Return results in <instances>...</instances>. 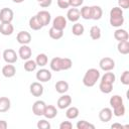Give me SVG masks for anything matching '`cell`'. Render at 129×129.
Here are the masks:
<instances>
[{"label":"cell","mask_w":129,"mask_h":129,"mask_svg":"<svg viewBox=\"0 0 129 129\" xmlns=\"http://www.w3.org/2000/svg\"><path fill=\"white\" fill-rule=\"evenodd\" d=\"M110 106L113 108V115L116 117L124 116L125 114V106L123 104V99L119 95H114L110 98Z\"/></svg>","instance_id":"obj_1"},{"label":"cell","mask_w":129,"mask_h":129,"mask_svg":"<svg viewBox=\"0 0 129 129\" xmlns=\"http://www.w3.org/2000/svg\"><path fill=\"white\" fill-rule=\"evenodd\" d=\"M100 79V72L97 70V69H89L84 77H83V84L84 86L88 87V88H91V87H94L97 83V81H99Z\"/></svg>","instance_id":"obj_2"},{"label":"cell","mask_w":129,"mask_h":129,"mask_svg":"<svg viewBox=\"0 0 129 129\" xmlns=\"http://www.w3.org/2000/svg\"><path fill=\"white\" fill-rule=\"evenodd\" d=\"M124 23L123 10L120 7H113L110 11V24L113 27H121Z\"/></svg>","instance_id":"obj_3"},{"label":"cell","mask_w":129,"mask_h":129,"mask_svg":"<svg viewBox=\"0 0 129 129\" xmlns=\"http://www.w3.org/2000/svg\"><path fill=\"white\" fill-rule=\"evenodd\" d=\"M99 67L104 72H110L115 68V61L113 58L106 56V57L101 58V60L99 61Z\"/></svg>","instance_id":"obj_4"},{"label":"cell","mask_w":129,"mask_h":129,"mask_svg":"<svg viewBox=\"0 0 129 129\" xmlns=\"http://www.w3.org/2000/svg\"><path fill=\"white\" fill-rule=\"evenodd\" d=\"M3 59L7 62V63H14L17 61V58H18V55L16 53V51L12 48H7L3 51Z\"/></svg>","instance_id":"obj_5"},{"label":"cell","mask_w":129,"mask_h":129,"mask_svg":"<svg viewBox=\"0 0 129 129\" xmlns=\"http://www.w3.org/2000/svg\"><path fill=\"white\" fill-rule=\"evenodd\" d=\"M13 16H14V13L12 9L10 8L5 7L0 10V21L1 22H11L13 20Z\"/></svg>","instance_id":"obj_6"},{"label":"cell","mask_w":129,"mask_h":129,"mask_svg":"<svg viewBox=\"0 0 129 129\" xmlns=\"http://www.w3.org/2000/svg\"><path fill=\"white\" fill-rule=\"evenodd\" d=\"M45 106H46V104L43 101H41V100L35 101L32 105V113L35 116H42L44 109H45Z\"/></svg>","instance_id":"obj_7"},{"label":"cell","mask_w":129,"mask_h":129,"mask_svg":"<svg viewBox=\"0 0 129 129\" xmlns=\"http://www.w3.org/2000/svg\"><path fill=\"white\" fill-rule=\"evenodd\" d=\"M31 54H32V50L27 44H22L18 49V55L23 60L29 59L31 57Z\"/></svg>","instance_id":"obj_8"},{"label":"cell","mask_w":129,"mask_h":129,"mask_svg":"<svg viewBox=\"0 0 129 129\" xmlns=\"http://www.w3.org/2000/svg\"><path fill=\"white\" fill-rule=\"evenodd\" d=\"M35 77H36L37 81L42 82V83H45V82L50 81L52 75H51V73L48 70H46V69H40L39 71H37Z\"/></svg>","instance_id":"obj_9"},{"label":"cell","mask_w":129,"mask_h":129,"mask_svg":"<svg viewBox=\"0 0 129 129\" xmlns=\"http://www.w3.org/2000/svg\"><path fill=\"white\" fill-rule=\"evenodd\" d=\"M72 104V97L70 95H62L61 97L58 98L57 100V103H56V106L58 109H67L68 107H70Z\"/></svg>","instance_id":"obj_10"},{"label":"cell","mask_w":129,"mask_h":129,"mask_svg":"<svg viewBox=\"0 0 129 129\" xmlns=\"http://www.w3.org/2000/svg\"><path fill=\"white\" fill-rule=\"evenodd\" d=\"M30 94L34 97H40L43 94V86L38 82H33L29 87Z\"/></svg>","instance_id":"obj_11"},{"label":"cell","mask_w":129,"mask_h":129,"mask_svg":"<svg viewBox=\"0 0 129 129\" xmlns=\"http://www.w3.org/2000/svg\"><path fill=\"white\" fill-rule=\"evenodd\" d=\"M112 116H113V112H112L111 108H108V107L103 108V109L99 112V119H100L102 122H104V123L109 122V121L112 119Z\"/></svg>","instance_id":"obj_12"},{"label":"cell","mask_w":129,"mask_h":129,"mask_svg":"<svg viewBox=\"0 0 129 129\" xmlns=\"http://www.w3.org/2000/svg\"><path fill=\"white\" fill-rule=\"evenodd\" d=\"M52 27L59 29V30H63L67 27V19L64 18V16H62V15L56 16L52 20Z\"/></svg>","instance_id":"obj_13"},{"label":"cell","mask_w":129,"mask_h":129,"mask_svg":"<svg viewBox=\"0 0 129 129\" xmlns=\"http://www.w3.org/2000/svg\"><path fill=\"white\" fill-rule=\"evenodd\" d=\"M17 41L22 45V44H28L31 41V35L27 31H19L16 35Z\"/></svg>","instance_id":"obj_14"},{"label":"cell","mask_w":129,"mask_h":129,"mask_svg":"<svg viewBox=\"0 0 129 129\" xmlns=\"http://www.w3.org/2000/svg\"><path fill=\"white\" fill-rule=\"evenodd\" d=\"M81 17V14H80V10L78 8H71L68 10L67 12V18L69 21L71 22H77Z\"/></svg>","instance_id":"obj_15"},{"label":"cell","mask_w":129,"mask_h":129,"mask_svg":"<svg viewBox=\"0 0 129 129\" xmlns=\"http://www.w3.org/2000/svg\"><path fill=\"white\" fill-rule=\"evenodd\" d=\"M36 15H37V17L39 18V20H40V22L42 23L43 26H46V25L49 24V22H50V20H51V16H50V13H49L48 11H46V10H41V11H39Z\"/></svg>","instance_id":"obj_16"},{"label":"cell","mask_w":129,"mask_h":129,"mask_svg":"<svg viewBox=\"0 0 129 129\" xmlns=\"http://www.w3.org/2000/svg\"><path fill=\"white\" fill-rule=\"evenodd\" d=\"M14 31V27L11 22H1L0 24V33L2 35H11Z\"/></svg>","instance_id":"obj_17"},{"label":"cell","mask_w":129,"mask_h":129,"mask_svg":"<svg viewBox=\"0 0 129 129\" xmlns=\"http://www.w3.org/2000/svg\"><path fill=\"white\" fill-rule=\"evenodd\" d=\"M15 74H16V69L12 63L5 64L2 68V75L5 78H12L15 76Z\"/></svg>","instance_id":"obj_18"},{"label":"cell","mask_w":129,"mask_h":129,"mask_svg":"<svg viewBox=\"0 0 129 129\" xmlns=\"http://www.w3.org/2000/svg\"><path fill=\"white\" fill-rule=\"evenodd\" d=\"M57 115V110L54 106L52 105H46L44 112H43V116L46 119H53L55 116Z\"/></svg>","instance_id":"obj_19"},{"label":"cell","mask_w":129,"mask_h":129,"mask_svg":"<svg viewBox=\"0 0 129 129\" xmlns=\"http://www.w3.org/2000/svg\"><path fill=\"white\" fill-rule=\"evenodd\" d=\"M114 38L118 41H123V40H128L129 39V34L125 29L118 28L114 32Z\"/></svg>","instance_id":"obj_20"},{"label":"cell","mask_w":129,"mask_h":129,"mask_svg":"<svg viewBox=\"0 0 129 129\" xmlns=\"http://www.w3.org/2000/svg\"><path fill=\"white\" fill-rule=\"evenodd\" d=\"M29 27L32 29V30H39V29H41L42 27H43V25H42V23L40 22V20H39V18L37 17V15H34V16H32L30 19H29Z\"/></svg>","instance_id":"obj_21"},{"label":"cell","mask_w":129,"mask_h":129,"mask_svg":"<svg viewBox=\"0 0 129 129\" xmlns=\"http://www.w3.org/2000/svg\"><path fill=\"white\" fill-rule=\"evenodd\" d=\"M11 107V102L7 97H0V113L7 112Z\"/></svg>","instance_id":"obj_22"},{"label":"cell","mask_w":129,"mask_h":129,"mask_svg":"<svg viewBox=\"0 0 129 129\" xmlns=\"http://www.w3.org/2000/svg\"><path fill=\"white\" fill-rule=\"evenodd\" d=\"M54 88H55V91L57 93L64 94L66 92L69 91V83L66 81H58V82H56Z\"/></svg>","instance_id":"obj_23"},{"label":"cell","mask_w":129,"mask_h":129,"mask_svg":"<svg viewBox=\"0 0 129 129\" xmlns=\"http://www.w3.org/2000/svg\"><path fill=\"white\" fill-rule=\"evenodd\" d=\"M91 10H92V17L91 19L93 20H99L102 18V15H103V10L100 6H97V5H94V6H91Z\"/></svg>","instance_id":"obj_24"},{"label":"cell","mask_w":129,"mask_h":129,"mask_svg":"<svg viewBox=\"0 0 129 129\" xmlns=\"http://www.w3.org/2000/svg\"><path fill=\"white\" fill-rule=\"evenodd\" d=\"M73 66V61L69 57H59V69L60 71L70 70Z\"/></svg>","instance_id":"obj_25"},{"label":"cell","mask_w":129,"mask_h":129,"mask_svg":"<svg viewBox=\"0 0 129 129\" xmlns=\"http://www.w3.org/2000/svg\"><path fill=\"white\" fill-rule=\"evenodd\" d=\"M117 49L121 54H128L129 53V41L128 40L119 41L117 44Z\"/></svg>","instance_id":"obj_26"},{"label":"cell","mask_w":129,"mask_h":129,"mask_svg":"<svg viewBox=\"0 0 129 129\" xmlns=\"http://www.w3.org/2000/svg\"><path fill=\"white\" fill-rule=\"evenodd\" d=\"M99 89L102 93L104 94H109L112 92L113 90V84L109 83V82H105V81H100V85H99Z\"/></svg>","instance_id":"obj_27"},{"label":"cell","mask_w":129,"mask_h":129,"mask_svg":"<svg viewBox=\"0 0 129 129\" xmlns=\"http://www.w3.org/2000/svg\"><path fill=\"white\" fill-rule=\"evenodd\" d=\"M48 34H49L50 38L57 40V39H60L63 36V30H59V29H56V28L51 26L48 30Z\"/></svg>","instance_id":"obj_28"},{"label":"cell","mask_w":129,"mask_h":129,"mask_svg":"<svg viewBox=\"0 0 129 129\" xmlns=\"http://www.w3.org/2000/svg\"><path fill=\"white\" fill-rule=\"evenodd\" d=\"M80 14L81 17L85 20H89L92 17V10H91V6H83L80 10Z\"/></svg>","instance_id":"obj_29"},{"label":"cell","mask_w":129,"mask_h":129,"mask_svg":"<svg viewBox=\"0 0 129 129\" xmlns=\"http://www.w3.org/2000/svg\"><path fill=\"white\" fill-rule=\"evenodd\" d=\"M79 109L77 108V107H68V110H67V112H66V116H67V118L68 119H71V120H73V119H76L78 116H79Z\"/></svg>","instance_id":"obj_30"},{"label":"cell","mask_w":129,"mask_h":129,"mask_svg":"<svg viewBox=\"0 0 129 129\" xmlns=\"http://www.w3.org/2000/svg\"><path fill=\"white\" fill-rule=\"evenodd\" d=\"M90 36L94 40H98L101 37V28L97 25H93L90 28Z\"/></svg>","instance_id":"obj_31"},{"label":"cell","mask_w":129,"mask_h":129,"mask_svg":"<svg viewBox=\"0 0 129 129\" xmlns=\"http://www.w3.org/2000/svg\"><path fill=\"white\" fill-rule=\"evenodd\" d=\"M84 31H85V27H84V25L81 24V23L76 22V23L73 25V27H72V32H73V34L76 35V36L82 35V34L84 33Z\"/></svg>","instance_id":"obj_32"},{"label":"cell","mask_w":129,"mask_h":129,"mask_svg":"<svg viewBox=\"0 0 129 129\" xmlns=\"http://www.w3.org/2000/svg\"><path fill=\"white\" fill-rule=\"evenodd\" d=\"M47 61H48V57H47V55L45 53H39V54H37L36 59H35V62H36L37 66L44 67V66H46Z\"/></svg>","instance_id":"obj_33"},{"label":"cell","mask_w":129,"mask_h":129,"mask_svg":"<svg viewBox=\"0 0 129 129\" xmlns=\"http://www.w3.org/2000/svg\"><path fill=\"white\" fill-rule=\"evenodd\" d=\"M36 67H37V64H36L35 60H33V59L29 58L24 62V70L26 72H33L36 70Z\"/></svg>","instance_id":"obj_34"},{"label":"cell","mask_w":129,"mask_h":129,"mask_svg":"<svg viewBox=\"0 0 129 129\" xmlns=\"http://www.w3.org/2000/svg\"><path fill=\"white\" fill-rule=\"evenodd\" d=\"M77 128L78 129H95V125L89 123L86 120H81V121H78Z\"/></svg>","instance_id":"obj_35"},{"label":"cell","mask_w":129,"mask_h":129,"mask_svg":"<svg viewBox=\"0 0 129 129\" xmlns=\"http://www.w3.org/2000/svg\"><path fill=\"white\" fill-rule=\"evenodd\" d=\"M49 67L53 72H59L60 71V69H59V57L58 56L53 57L49 62Z\"/></svg>","instance_id":"obj_36"},{"label":"cell","mask_w":129,"mask_h":129,"mask_svg":"<svg viewBox=\"0 0 129 129\" xmlns=\"http://www.w3.org/2000/svg\"><path fill=\"white\" fill-rule=\"evenodd\" d=\"M37 128L38 129H49L50 128V123L46 121L45 119H42L37 122Z\"/></svg>","instance_id":"obj_37"},{"label":"cell","mask_w":129,"mask_h":129,"mask_svg":"<svg viewBox=\"0 0 129 129\" xmlns=\"http://www.w3.org/2000/svg\"><path fill=\"white\" fill-rule=\"evenodd\" d=\"M120 81H121V83H122L123 85H125V86H128V85H129V72H128V71L123 72V74H122L121 77H120Z\"/></svg>","instance_id":"obj_38"},{"label":"cell","mask_w":129,"mask_h":129,"mask_svg":"<svg viewBox=\"0 0 129 129\" xmlns=\"http://www.w3.org/2000/svg\"><path fill=\"white\" fill-rule=\"evenodd\" d=\"M57 6L61 9H67L70 7V0H57Z\"/></svg>","instance_id":"obj_39"},{"label":"cell","mask_w":129,"mask_h":129,"mask_svg":"<svg viewBox=\"0 0 129 129\" xmlns=\"http://www.w3.org/2000/svg\"><path fill=\"white\" fill-rule=\"evenodd\" d=\"M73 128V124L70 121H62L59 124V129H72Z\"/></svg>","instance_id":"obj_40"},{"label":"cell","mask_w":129,"mask_h":129,"mask_svg":"<svg viewBox=\"0 0 129 129\" xmlns=\"http://www.w3.org/2000/svg\"><path fill=\"white\" fill-rule=\"evenodd\" d=\"M118 5L121 9H127L129 7V0H118Z\"/></svg>","instance_id":"obj_41"},{"label":"cell","mask_w":129,"mask_h":129,"mask_svg":"<svg viewBox=\"0 0 129 129\" xmlns=\"http://www.w3.org/2000/svg\"><path fill=\"white\" fill-rule=\"evenodd\" d=\"M38 4L40 5V7H43V8H46L48 6L51 5V2L52 0H37Z\"/></svg>","instance_id":"obj_42"},{"label":"cell","mask_w":129,"mask_h":129,"mask_svg":"<svg viewBox=\"0 0 129 129\" xmlns=\"http://www.w3.org/2000/svg\"><path fill=\"white\" fill-rule=\"evenodd\" d=\"M84 0H70V6L76 8V7H79L83 4Z\"/></svg>","instance_id":"obj_43"},{"label":"cell","mask_w":129,"mask_h":129,"mask_svg":"<svg viewBox=\"0 0 129 129\" xmlns=\"http://www.w3.org/2000/svg\"><path fill=\"white\" fill-rule=\"evenodd\" d=\"M7 126H8V124L5 120H0V129H6Z\"/></svg>","instance_id":"obj_44"},{"label":"cell","mask_w":129,"mask_h":129,"mask_svg":"<svg viewBox=\"0 0 129 129\" xmlns=\"http://www.w3.org/2000/svg\"><path fill=\"white\" fill-rule=\"evenodd\" d=\"M124 127H125V126L121 125L120 123H114V124L111 125V128H112V129H115V128H120V129H122V128H124Z\"/></svg>","instance_id":"obj_45"},{"label":"cell","mask_w":129,"mask_h":129,"mask_svg":"<svg viewBox=\"0 0 129 129\" xmlns=\"http://www.w3.org/2000/svg\"><path fill=\"white\" fill-rule=\"evenodd\" d=\"M14 3H22L24 0H12Z\"/></svg>","instance_id":"obj_46"}]
</instances>
